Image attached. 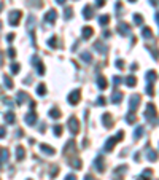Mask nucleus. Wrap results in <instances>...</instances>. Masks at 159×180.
Returning <instances> with one entry per match:
<instances>
[{
  "label": "nucleus",
  "instance_id": "obj_1",
  "mask_svg": "<svg viewBox=\"0 0 159 180\" xmlns=\"http://www.w3.org/2000/svg\"><path fill=\"white\" fill-rule=\"evenodd\" d=\"M123 136H124V134H123V131H119L116 137H110V139L107 140V143L103 145V150H105V151H111V148H113V147L116 145V142H118V140H121V139H123Z\"/></svg>",
  "mask_w": 159,
  "mask_h": 180
},
{
  "label": "nucleus",
  "instance_id": "obj_2",
  "mask_svg": "<svg viewBox=\"0 0 159 180\" xmlns=\"http://www.w3.org/2000/svg\"><path fill=\"white\" fill-rule=\"evenodd\" d=\"M67 126H68V129H70L72 134H76V132L80 131V123H78V120H76L75 116H70V118H68Z\"/></svg>",
  "mask_w": 159,
  "mask_h": 180
},
{
  "label": "nucleus",
  "instance_id": "obj_3",
  "mask_svg": "<svg viewBox=\"0 0 159 180\" xmlns=\"http://www.w3.org/2000/svg\"><path fill=\"white\" fill-rule=\"evenodd\" d=\"M21 11L19 10H14V11H11L10 13V24L11 26H18L19 24V21H21Z\"/></svg>",
  "mask_w": 159,
  "mask_h": 180
},
{
  "label": "nucleus",
  "instance_id": "obj_4",
  "mask_svg": "<svg viewBox=\"0 0 159 180\" xmlns=\"http://www.w3.org/2000/svg\"><path fill=\"white\" fill-rule=\"evenodd\" d=\"M154 116H156V110H154L153 104H148V105H146V112H145V118L150 120L151 123H153ZM154 121H156V120H154Z\"/></svg>",
  "mask_w": 159,
  "mask_h": 180
},
{
  "label": "nucleus",
  "instance_id": "obj_5",
  "mask_svg": "<svg viewBox=\"0 0 159 180\" xmlns=\"http://www.w3.org/2000/svg\"><path fill=\"white\" fill-rule=\"evenodd\" d=\"M138 104H140V96H138V94L130 96V99H129V110L134 112L135 108L138 107Z\"/></svg>",
  "mask_w": 159,
  "mask_h": 180
},
{
  "label": "nucleus",
  "instance_id": "obj_6",
  "mask_svg": "<svg viewBox=\"0 0 159 180\" xmlns=\"http://www.w3.org/2000/svg\"><path fill=\"white\" fill-rule=\"evenodd\" d=\"M78 100H80V91H72L70 94H68V97H67V102L70 105H75Z\"/></svg>",
  "mask_w": 159,
  "mask_h": 180
},
{
  "label": "nucleus",
  "instance_id": "obj_7",
  "mask_svg": "<svg viewBox=\"0 0 159 180\" xmlns=\"http://www.w3.org/2000/svg\"><path fill=\"white\" fill-rule=\"evenodd\" d=\"M24 121H26V124H29V126H32V124H35L37 123V115L34 112H30V113H27V115L24 116Z\"/></svg>",
  "mask_w": 159,
  "mask_h": 180
},
{
  "label": "nucleus",
  "instance_id": "obj_8",
  "mask_svg": "<svg viewBox=\"0 0 159 180\" xmlns=\"http://www.w3.org/2000/svg\"><path fill=\"white\" fill-rule=\"evenodd\" d=\"M118 32L126 37V35L130 32V26H129V24H126V22H121V24H119V27H118Z\"/></svg>",
  "mask_w": 159,
  "mask_h": 180
},
{
  "label": "nucleus",
  "instance_id": "obj_9",
  "mask_svg": "<svg viewBox=\"0 0 159 180\" xmlns=\"http://www.w3.org/2000/svg\"><path fill=\"white\" fill-rule=\"evenodd\" d=\"M56 18H57L56 10H49L48 13H46V16H45V21L46 22H54V21H56Z\"/></svg>",
  "mask_w": 159,
  "mask_h": 180
},
{
  "label": "nucleus",
  "instance_id": "obj_10",
  "mask_svg": "<svg viewBox=\"0 0 159 180\" xmlns=\"http://www.w3.org/2000/svg\"><path fill=\"white\" fill-rule=\"evenodd\" d=\"M32 62L35 64L37 72L40 73V75H43V73H45V69H43V64H41V61H40V59H37V57H32Z\"/></svg>",
  "mask_w": 159,
  "mask_h": 180
},
{
  "label": "nucleus",
  "instance_id": "obj_11",
  "mask_svg": "<svg viewBox=\"0 0 159 180\" xmlns=\"http://www.w3.org/2000/svg\"><path fill=\"white\" fill-rule=\"evenodd\" d=\"M102 124H103L107 129L111 128V115H110V113H105V115L102 116Z\"/></svg>",
  "mask_w": 159,
  "mask_h": 180
},
{
  "label": "nucleus",
  "instance_id": "obj_12",
  "mask_svg": "<svg viewBox=\"0 0 159 180\" xmlns=\"http://www.w3.org/2000/svg\"><path fill=\"white\" fill-rule=\"evenodd\" d=\"M121 100H123V93L115 91L113 94H111V102H113V104H119Z\"/></svg>",
  "mask_w": 159,
  "mask_h": 180
},
{
  "label": "nucleus",
  "instance_id": "obj_13",
  "mask_svg": "<svg viewBox=\"0 0 159 180\" xmlns=\"http://www.w3.org/2000/svg\"><path fill=\"white\" fill-rule=\"evenodd\" d=\"M83 18H84V19H91V18H92V8H91L89 5H86V6L83 8Z\"/></svg>",
  "mask_w": 159,
  "mask_h": 180
},
{
  "label": "nucleus",
  "instance_id": "obj_14",
  "mask_svg": "<svg viewBox=\"0 0 159 180\" xmlns=\"http://www.w3.org/2000/svg\"><path fill=\"white\" fill-rule=\"evenodd\" d=\"M124 81H126V85L129 86V88H134V86L137 85V78H135L134 75H129V77H127Z\"/></svg>",
  "mask_w": 159,
  "mask_h": 180
},
{
  "label": "nucleus",
  "instance_id": "obj_15",
  "mask_svg": "<svg viewBox=\"0 0 159 180\" xmlns=\"http://www.w3.org/2000/svg\"><path fill=\"white\" fill-rule=\"evenodd\" d=\"M8 159V150L6 148H0V164H3Z\"/></svg>",
  "mask_w": 159,
  "mask_h": 180
},
{
  "label": "nucleus",
  "instance_id": "obj_16",
  "mask_svg": "<svg viewBox=\"0 0 159 180\" xmlns=\"http://www.w3.org/2000/svg\"><path fill=\"white\" fill-rule=\"evenodd\" d=\"M49 116H51V118H54V120H57V118H61V110L59 108H51V110H49Z\"/></svg>",
  "mask_w": 159,
  "mask_h": 180
},
{
  "label": "nucleus",
  "instance_id": "obj_17",
  "mask_svg": "<svg viewBox=\"0 0 159 180\" xmlns=\"http://www.w3.org/2000/svg\"><path fill=\"white\" fill-rule=\"evenodd\" d=\"M91 35H92V29H91V27H83V38H84V40H88Z\"/></svg>",
  "mask_w": 159,
  "mask_h": 180
},
{
  "label": "nucleus",
  "instance_id": "obj_18",
  "mask_svg": "<svg viewBox=\"0 0 159 180\" xmlns=\"http://www.w3.org/2000/svg\"><path fill=\"white\" fill-rule=\"evenodd\" d=\"M24 155H26V150H24L22 147H18V148H16V158L21 161V159L24 158Z\"/></svg>",
  "mask_w": 159,
  "mask_h": 180
},
{
  "label": "nucleus",
  "instance_id": "obj_19",
  "mask_svg": "<svg viewBox=\"0 0 159 180\" xmlns=\"http://www.w3.org/2000/svg\"><path fill=\"white\" fill-rule=\"evenodd\" d=\"M37 94H38V96H45V94H46V86H45L43 83L37 86Z\"/></svg>",
  "mask_w": 159,
  "mask_h": 180
},
{
  "label": "nucleus",
  "instance_id": "obj_20",
  "mask_svg": "<svg viewBox=\"0 0 159 180\" xmlns=\"http://www.w3.org/2000/svg\"><path fill=\"white\" fill-rule=\"evenodd\" d=\"M94 48H96V49H99L100 54H102V51H103V53L107 51V46H105V45H102L100 42H96V43H94Z\"/></svg>",
  "mask_w": 159,
  "mask_h": 180
},
{
  "label": "nucleus",
  "instance_id": "obj_21",
  "mask_svg": "<svg viewBox=\"0 0 159 180\" xmlns=\"http://www.w3.org/2000/svg\"><path fill=\"white\" fill-rule=\"evenodd\" d=\"M97 86L100 89H105L107 88V80L103 77H99V80H97Z\"/></svg>",
  "mask_w": 159,
  "mask_h": 180
},
{
  "label": "nucleus",
  "instance_id": "obj_22",
  "mask_svg": "<svg viewBox=\"0 0 159 180\" xmlns=\"http://www.w3.org/2000/svg\"><path fill=\"white\" fill-rule=\"evenodd\" d=\"M40 150L45 151V153H48V155H54V148L48 147V145H40Z\"/></svg>",
  "mask_w": 159,
  "mask_h": 180
},
{
  "label": "nucleus",
  "instance_id": "obj_23",
  "mask_svg": "<svg viewBox=\"0 0 159 180\" xmlns=\"http://www.w3.org/2000/svg\"><path fill=\"white\" fill-rule=\"evenodd\" d=\"M94 166H96V169H97V171H103V163H102V158H100V156L96 159Z\"/></svg>",
  "mask_w": 159,
  "mask_h": 180
},
{
  "label": "nucleus",
  "instance_id": "obj_24",
  "mask_svg": "<svg viewBox=\"0 0 159 180\" xmlns=\"http://www.w3.org/2000/svg\"><path fill=\"white\" fill-rule=\"evenodd\" d=\"M154 78H156V72H153V70H150V72L146 73V81H148V83H151V80L154 81Z\"/></svg>",
  "mask_w": 159,
  "mask_h": 180
},
{
  "label": "nucleus",
  "instance_id": "obj_25",
  "mask_svg": "<svg viewBox=\"0 0 159 180\" xmlns=\"http://www.w3.org/2000/svg\"><path fill=\"white\" fill-rule=\"evenodd\" d=\"M108 21H110V18H108L107 14H103V16H100V18H99L100 26H107V24H108Z\"/></svg>",
  "mask_w": 159,
  "mask_h": 180
},
{
  "label": "nucleus",
  "instance_id": "obj_26",
  "mask_svg": "<svg viewBox=\"0 0 159 180\" xmlns=\"http://www.w3.org/2000/svg\"><path fill=\"white\" fill-rule=\"evenodd\" d=\"M142 35H143L145 38H151V37H153V32H151L148 27H145V29L142 30Z\"/></svg>",
  "mask_w": 159,
  "mask_h": 180
},
{
  "label": "nucleus",
  "instance_id": "obj_27",
  "mask_svg": "<svg viewBox=\"0 0 159 180\" xmlns=\"http://www.w3.org/2000/svg\"><path fill=\"white\" fill-rule=\"evenodd\" d=\"M81 59H83L84 62H91L92 57H91V54H89L88 51H84V53H81Z\"/></svg>",
  "mask_w": 159,
  "mask_h": 180
},
{
  "label": "nucleus",
  "instance_id": "obj_28",
  "mask_svg": "<svg viewBox=\"0 0 159 180\" xmlns=\"http://www.w3.org/2000/svg\"><path fill=\"white\" fill-rule=\"evenodd\" d=\"M5 121L6 123H14V113H11V112H8L5 115Z\"/></svg>",
  "mask_w": 159,
  "mask_h": 180
},
{
  "label": "nucleus",
  "instance_id": "obj_29",
  "mask_svg": "<svg viewBox=\"0 0 159 180\" xmlns=\"http://www.w3.org/2000/svg\"><path fill=\"white\" fill-rule=\"evenodd\" d=\"M3 81H5V86H6V88H13V81H11V78H10L8 75L3 77Z\"/></svg>",
  "mask_w": 159,
  "mask_h": 180
},
{
  "label": "nucleus",
  "instance_id": "obj_30",
  "mask_svg": "<svg viewBox=\"0 0 159 180\" xmlns=\"http://www.w3.org/2000/svg\"><path fill=\"white\" fill-rule=\"evenodd\" d=\"M143 136V128L142 126H138L137 129H135V132H134V137L135 139H138V137H142Z\"/></svg>",
  "mask_w": 159,
  "mask_h": 180
},
{
  "label": "nucleus",
  "instance_id": "obj_31",
  "mask_svg": "<svg viewBox=\"0 0 159 180\" xmlns=\"http://www.w3.org/2000/svg\"><path fill=\"white\" fill-rule=\"evenodd\" d=\"M26 99H27V94H26V93H19V94H18V104H19V105L24 102Z\"/></svg>",
  "mask_w": 159,
  "mask_h": 180
},
{
  "label": "nucleus",
  "instance_id": "obj_32",
  "mask_svg": "<svg viewBox=\"0 0 159 180\" xmlns=\"http://www.w3.org/2000/svg\"><path fill=\"white\" fill-rule=\"evenodd\" d=\"M53 131H54V136H56V137H59V136L62 134V126H59V124H57V126L53 128Z\"/></svg>",
  "mask_w": 159,
  "mask_h": 180
},
{
  "label": "nucleus",
  "instance_id": "obj_33",
  "mask_svg": "<svg viewBox=\"0 0 159 180\" xmlns=\"http://www.w3.org/2000/svg\"><path fill=\"white\" fill-rule=\"evenodd\" d=\"M134 22H135L137 26H140L142 22H143V18L140 16V14H134Z\"/></svg>",
  "mask_w": 159,
  "mask_h": 180
},
{
  "label": "nucleus",
  "instance_id": "obj_34",
  "mask_svg": "<svg viewBox=\"0 0 159 180\" xmlns=\"http://www.w3.org/2000/svg\"><path fill=\"white\" fill-rule=\"evenodd\" d=\"M10 70H11V73H14V75H16V73L19 72V64H11L10 65Z\"/></svg>",
  "mask_w": 159,
  "mask_h": 180
},
{
  "label": "nucleus",
  "instance_id": "obj_35",
  "mask_svg": "<svg viewBox=\"0 0 159 180\" xmlns=\"http://www.w3.org/2000/svg\"><path fill=\"white\" fill-rule=\"evenodd\" d=\"M126 121L129 124H132V123H135V116H134V113H129V115L126 116Z\"/></svg>",
  "mask_w": 159,
  "mask_h": 180
},
{
  "label": "nucleus",
  "instance_id": "obj_36",
  "mask_svg": "<svg viewBox=\"0 0 159 180\" xmlns=\"http://www.w3.org/2000/svg\"><path fill=\"white\" fill-rule=\"evenodd\" d=\"M72 13H73V10L70 8V6H67V8H65V19H70L72 18Z\"/></svg>",
  "mask_w": 159,
  "mask_h": 180
},
{
  "label": "nucleus",
  "instance_id": "obj_37",
  "mask_svg": "<svg viewBox=\"0 0 159 180\" xmlns=\"http://www.w3.org/2000/svg\"><path fill=\"white\" fill-rule=\"evenodd\" d=\"M148 159L150 161H154V159H156V151H150V155H148Z\"/></svg>",
  "mask_w": 159,
  "mask_h": 180
},
{
  "label": "nucleus",
  "instance_id": "obj_38",
  "mask_svg": "<svg viewBox=\"0 0 159 180\" xmlns=\"http://www.w3.org/2000/svg\"><path fill=\"white\" fill-rule=\"evenodd\" d=\"M48 45L54 48V46H56V37H51V38H49V40H48Z\"/></svg>",
  "mask_w": 159,
  "mask_h": 180
},
{
  "label": "nucleus",
  "instance_id": "obj_39",
  "mask_svg": "<svg viewBox=\"0 0 159 180\" xmlns=\"http://www.w3.org/2000/svg\"><path fill=\"white\" fill-rule=\"evenodd\" d=\"M119 83H121V77H113V85L118 86Z\"/></svg>",
  "mask_w": 159,
  "mask_h": 180
},
{
  "label": "nucleus",
  "instance_id": "obj_40",
  "mask_svg": "<svg viewBox=\"0 0 159 180\" xmlns=\"http://www.w3.org/2000/svg\"><path fill=\"white\" fill-rule=\"evenodd\" d=\"M97 105H105V97L100 96L99 99H97Z\"/></svg>",
  "mask_w": 159,
  "mask_h": 180
},
{
  "label": "nucleus",
  "instance_id": "obj_41",
  "mask_svg": "<svg viewBox=\"0 0 159 180\" xmlns=\"http://www.w3.org/2000/svg\"><path fill=\"white\" fill-rule=\"evenodd\" d=\"M116 67H118V69H123V67H124V62H123L121 59H118V61H116Z\"/></svg>",
  "mask_w": 159,
  "mask_h": 180
},
{
  "label": "nucleus",
  "instance_id": "obj_42",
  "mask_svg": "<svg viewBox=\"0 0 159 180\" xmlns=\"http://www.w3.org/2000/svg\"><path fill=\"white\" fill-rule=\"evenodd\" d=\"M8 56H10V57H14V56H16V51H14L13 48H10V49H8Z\"/></svg>",
  "mask_w": 159,
  "mask_h": 180
},
{
  "label": "nucleus",
  "instance_id": "obj_43",
  "mask_svg": "<svg viewBox=\"0 0 159 180\" xmlns=\"http://www.w3.org/2000/svg\"><path fill=\"white\" fill-rule=\"evenodd\" d=\"M96 5H97V6H103V5H105V0H96Z\"/></svg>",
  "mask_w": 159,
  "mask_h": 180
},
{
  "label": "nucleus",
  "instance_id": "obj_44",
  "mask_svg": "<svg viewBox=\"0 0 159 180\" xmlns=\"http://www.w3.org/2000/svg\"><path fill=\"white\" fill-rule=\"evenodd\" d=\"M13 38H14L13 34H8V35H6V42H13Z\"/></svg>",
  "mask_w": 159,
  "mask_h": 180
},
{
  "label": "nucleus",
  "instance_id": "obj_45",
  "mask_svg": "<svg viewBox=\"0 0 159 180\" xmlns=\"http://www.w3.org/2000/svg\"><path fill=\"white\" fill-rule=\"evenodd\" d=\"M5 134H6L5 128H0V137H5Z\"/></svg>",
  "mask_w": 159,
  "mask_h": 180
},
{
  "label": "nucleus",
  "instance_id": "obj_46",
  "mask_svg": "<svg viewBox=\"0 0 159 180\" xmlns=\"http://www.w3.org/2000/svg\"><path fill=\"white\" fill-rule=\"evenodd\" d=\"M65 180H76V177L73 174H70V175H67V177H65Z\"/></svg>",
  "mask_w": 159,
  "mask_h": 180
},
{
  "label": "nucleus",
  "instance_id": "obj_47",
  "mask_svg": "<svg viewBox=\"0 0 159 180\" xmlns=\"http://www.w3.org/2000/svg\"><path fill=\"white\" fill-rule=\"evenodd\" d=\"M56 2L59 3V5H64V3H65V0H56Z\"/></svg>",
  "mask_w": 159,
  "mask_h": 180
},
{
  "label": "nucleus",
  "instance_id": "obj_48",
  "mask_svg": "<svg viewBox=\"0 0 159 180\" xmlns=\"http://www.w3.org/2000/svg\"><path fill=\"white\" fill-rule=\"evenodd\" d=\"M2 61H3V57H2V54H0V65H2Z\"/></svg>",
  "mask_w": 159,
  "mask_h": 180
},
{
  "label": "nucleus",
  "instance_id": "obj_49",
  "mask_svg": "<svg viewBox=\"0 0 159 180\" xmlns=\"http://www.w3.org/2000/svg\"><path fill=\"white\" fill-rule=\"evenodd\" d=\"M3 10V3H0V11H2Z\"/></svg>",
  "mask_w": 159,
  "mask_h": 180
},
{
  "label": "nucleus",
  "instance_id": "obj_50",
  "mask_svg": "<svg viewBox=\"0 0 159 180\" xmlns=\"http://www.w3.org/2000/svg\"><path fill=\"white\" fill-rule=\"evenodd\" d=\"M0 29H2V21H0Z\"/></svg>",
  "mask_w": 159,
  "mask_h": 180
},
{
  "label": "nucleus",
  "instance_id": "obj_51",
  "mask_svg": "<svg viewBox=\"0 0 159 180\" xmlns=\"http://www.w3.org/2000/svg\"><path fill=\"white\" fill-rule=\"evenodd\" d=\"M129 2H135V0H129Z\"/></svg>",
  "mask_w": 159,
  "mask_h": 180
},
{
  "label": "nucleus",
  "instance_id": "obj_52",
  "mask_svg": "<svg viewBox=\"0 0 159 180\" xmlns=\"http://www.w3.org/2000/svg\"><path fill=\"white\" fill-rule=\"evenodd\" d=\"M0 93H2V88H0Z\"/></svg>",
  "mask_w": 159,
  "mask_h": 180
}]
</instances>
